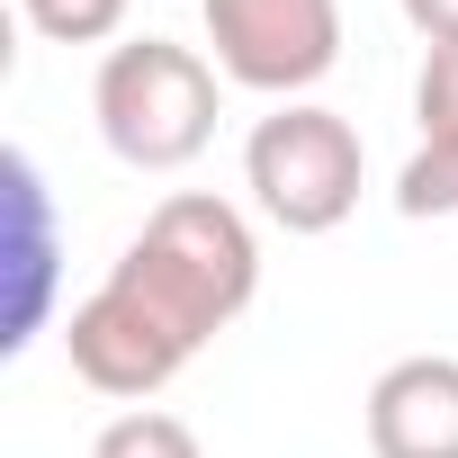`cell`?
<instances>
[{
    "label": "cell",
    "mask_w": 458,
    "mask_h": 458,
    "mask_svg": "<svg viewBox=\"0 0 458 458\" xmlns=\"http://www.w3.org/2000/svg\"><path fill=\"white\" fill-rule=\"evenodd\" d=\"M108 279H126L135 297H153L189 342H216L225 324L261 297V243H252L243 207L180 189V198H162L144 216V234L117 252Z\"/></svg>",
    "instance_id": "cell-1"
},
{
    "label": "cell",
    "mask_w": 458,
    "mask_h": 458,
    "mask_svg": "<svg viewBox=\"0 0 458 458\" xmlns=\"http://www.w3.org/2000/svg\"><path fill=\"white\" fill-rule=\"evenodd\" d=\"M90 117L126 171H189L216 144V64L171 37H126L99 55Z\"/></svg>",
    "instance_id": "cell-2"
},
{
    "label": "cell",
    "mask_w": 458,
    "mask_h": 458,
    "mask_svg": "<svg viewBox=\"0 0 458 458\" xmlns=\"http://www.w3.org/2000/svg\"><path fill=\"white\" fill-rule=\"evenodd\" d=\"M243 189L279 234H333V225H351V207H360V135H351V117H333L315 99L270 108L252 126V144H243Z\"/></svg>",
    "instance_id": "cell-3"
},
{
    "label": "cell",
    "mask_w": 458,
    "mask_h": 458,
    "mask_svg": "<svg viewBox=\"0 0 458 458\" xmlns=\"http://www.w3.org/2000/svg\"><path fill=\"white\" fill-rule=\"evenodd\" d=\"M216 72L261 99H306L342 64V0H198Z\"/></svg>",
    "instance_id": "cell-4"
},
{
    "label": "cell",
    "mask_w": 458,
    "mask_h": 458,
    "mask_svg": "<svg viewBox=\"0 0 458 458\" xmlns=\"http://www.w3.org/2000/svg\"><path fill=\"white\" fill-rule=\"evenodd\" d=\"M64 351H72V377L99 386V395H117V404L162 395V386L198 360V342H189L153 297H135L126 279H99V288L64 315Z\"/></svg>",
    "instance_id": "cell-5"
},
{
    "label": "cell",
    "mask_w": 458,
    "mask_h": 458,
    "mask_svg": "<svg viewBox=\"0 0 458 458\" xmlns=\"http://www.w3.org/2000/svg\"><path fill=\"white\" fill-rule=\"evenodd\" d=\"M369 458H458V360L413 351L369 386Z\"/></svg>",
    "instance_id": "cell-6"
},
{
    "label": "cell",
    "mask_w": 458,
    "mask_h": 458,
    "mask_svg": "<svg viewBox=\"0 0 458 458\" xmlns=\"http://www.w3.org/2000/svg\"><path fill=\"white\" fill-rule=\"evenodd\" d=\"M0 180H10V270H19V306H10L0 351H28L46 333V297H55V198H46L28 153L0 162Z\"/></svg>",
    "instance_id": "cell-7"
},
{
    "label": "cell",
    "mask_w": 458,
    "mask_h": 458,
    "mask_svg": "<svg viewBox=\"0 0 458 458\" xmlns=\"http://www.w3.org/2000/svg\"><path fill=\"white\" fill-rule=\"evenodd\" d=\"M395 207L404 216H458V135L413 144V162L395 171Z\"/></svg>",
    "instance_id": "cell-8"
},
{
    "label": "cell",
    "mask_w": 458,
    "mask_h": 458,
    "mask_svg": "<svg viewBox=\"0 0 458 458\" xmlns=\"http://www.w3.org/2000/svg\"><path fill=\"white\" fill-rule=\"evenodd\" d=\"M90 458H207V449H198V431H189L180 413L135 404V413H117V422L90 440Z\"/></svg>",
    "instance_id": "cell-9"
},
{
    "label": "cell",
    "mask_w": 458,
    "mask_h": 458,
    "mask_svg": "<svg viewBox=\"0 0 458 458\" xmlns=\"http://www.w3.org/2000/svg\"><path fill=\"white\" fill-rule=\"evenodd\" d=\"M19 10L46 46H108L126 28V0H19Z\"/></svg>",
    "instance_id": "cell-10"
},
{
    "label": "cell",
    "mask_w": 458,
    "mask_h": 458,
    "mask_svg": "<svg viewBox=\"0 0 458 458\" xmlns=\"http://www.w3.org/2000/svg\"><path fill=\"white\" fill-rule=\"evenodd\" d=\"M413 117H422V135H458V37H449V46H422Z\"/></svg>",
    "instance_id": "cell-11"
},
{
    "label": "cell",
    "mask_w": 458,
    "mask_h": 458,
    "mask_svg": "<svg viewBox=\"0 0 458 458\" xmlns=\"http://www.w3.org/2000/svg\"><path fill=\"white\" fill-rule=\"evenodd\" d=\"M404 19H413L431 46H449V37H458V0H404Z\"/></svg>",
    "instance_id": "cell-12"
}]
</instances>
